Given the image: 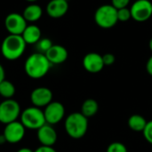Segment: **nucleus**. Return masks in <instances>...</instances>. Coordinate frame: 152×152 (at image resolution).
I'll list each match as a JSON object with an SVG mask.
<instances>
[{
    "label": "nucleus",
    "instance_id": "1",
    "mask_svg": "<svg viewBox=\"0 0 152 152\" xmlns=\"http://www.w3.org/2000/svg\"><path fill=\"white\" fill-rule=\"evenodd\" d=\"M52 64L44 53H34L30 54L24 63V70L28 77L33 79L44 77L50 70Z\"/></svg>",
    "mask_w": 152,
    "mask_h": 152
},
{
    "label": "nucleus",
    "instance_id": "2",
    "mask_svg": "<svg viewBox=\"0 0 152 152\" xmlns=\"http://www.w3.org/2000/svg\"><path fill=\"white\" fill-rule=\"evenodd\" d=\"M27 44L21 35H11L5 37L1 45V53L8 61L18 60L25 52Z\"/></svg>",
    "mask_w": 152,
    "mask_h": 152
},
{
    "label": "nucleus",
    "instance_id": "3",
    "mask_svg": "<svg viewBox=\"0 0 152 152\" xmlns=\"http://www.w3.org/2000/svg\"><path fill=\"white\" fill-rule=\"evenodd\" d=\"M65 131L72 139L83 138L88 129V118L81 112H74L69 114L64 123Z\"/></svg>",
    "mask_w": 152,
    "mask_h": 152
},
{
    "label": "nucleus",
    "instance_id": "4",
    "mask_svg": "<svg viewBox=\"0 0 152 152\" xmlns=\"http://www.w3.org/2000/svg\"><path fill=\"white\" fill-rule=\"evenodd\" d=\"M20 122L25 128L30 130H38L46 124L44 110L40 108L31 106L23 110L20 113Z\"/></svg>",
    "mask_w": 152,
    "mask_h": 152
},
{
    "label": "nucleus",
    "instance_id": "5",
    "mask_svg": "<svg viewBox=\"0 0 152 152\" xmlns=\"http://www.w3.org/2000/svg\"><path fill=\"white\" fill-rule=\"evenodd\" d=\"M94 21L102 28H113L118 20V9L112 4H102L97 8L94 12Z\"/></svg>",
    "mask_w": 152,
    "mask_h": 152
},
{
    "label": "nucleus",
    "instance_id": "6",
    "mask_svg": "<svg viewBox=\"0 0 152 152\" xmlns=\"http://www.w3.org/2000/svg\"><path fill=\"white\" fill-rule=\"evenodd\" d=\"M20 106L13 99H4L0 102V123L4 125L17 121L20 116Z\"/></svg>",
    "mask_w": 152,
    "mask_h": 152
},
{
    "label": "nucleus",
    "instance_id": "7",
    "mask_svg": "<svg viewBox=\"0 0 152 152\" xmlns=\"http://www.w3.org/2000/svg\"><path fill=\"white\" fill-rule=\"evenodd\" d=\"M132 19L137 22L147 21L152 16V3L150 0H137L131 8Z\"/></svg>",
    "mask_w": 152,
    "mask_h": 152
},
{
    "label": "nucleus",
    "instance_id": "8",
    "mask_svg": "<svg viewBox=\"0 0 152 152\" xmlns=\"http://www.w3.org/2000/svg\"><path fill=\"white\" fill-rule=\"evenodd\" d=\"M27 26V20L18 12H11L4 19V27L11 35H21Z\"/></svg>",
    "mask_w": 152,
    "mask_h": 152
},
{
    "label": "nucleus",
    "instance_id": "9",
    "mask_svg": "<svg viewBox=\"0 0 152 152\" xmlns=\"http://www.w3.org/2000/svg\"><path fill=\"white\" fill-rule=\"evenodd\" d=\"M44 115L46 124L51 126L61 122L65 116V108L60 102H52L44 110Z\"/></svg>",
    "mask_w": 152,
    "mask_h": 152
},
{
    "label": "nucleus",
    "instance_id": "10",
    "mask_svg": "<svg viewBox=\"0 0 152 152\" xmlns=\"http://www.w3.org/2000/svg\"><path fill=\"white\" fill-rule=\"evenodd\" d=\"M26 128L21 124L20 121H14L10 124L5 125L4 129V136L6 142L9 143H18L25 136Z\"/></svg>",
    "mask_w": 152,
    "mask_h": 152
},
{
    "label": "nucleus",
    "instance_id": "11",
    "mask_svg": "<svg viewBox=\"0 0 152 152\" xmlns=\"http://www.w3.org/2000/svg\"><path fill=\"white\" fill-rule=\"evenodd\" d=\"M30 102L35 107H46L53 102V92L45 86L37 87L30 94Z\"/></svg>",
    "mask_w": 152,
    "mask_h": 152
},
{
    "label": "nucleus",
    "instance_id": "12",
    "mask_svg": "<svg viewBox=\"0 0 152 152\" xmlns=\"http://www.w3.org/2000/svg\"><path fill=\"white\" fill-rule=\"evenodd\" d=\"M37 137L41 145L50 147H53L56 143L58 138L55 129L49 124H45L37 130Z\"/></svg>",
    "mask_w": 152,
    "mask_h": 152
},
{
    "label": "nucleus",
    "instance_id": "13",
    "mask_svg": "<svg viewBox=\"0 0 152 152\" xmlns=\"http://www.w3.org/2000/svg\"><path fill=\"white\" fill-rule=\"evenodd\" d=\"M83 66L87 72L98 73L104 68L102 56L97 53H89L83 59Z\"/></svg>",
    "mask_w": 152,
    "mask_h": 152
},
{
    "label": "nucleus",
    "instance_id": "14",
    "mask_svg": "<svg viewBox=\"0 0 152 152\" xmlns=\"http://www.w3.org/2000/svg\"><path fill=\"white\" fill-rule=\"evenodd\" d=\"M69 10V3L66 0H50L46 5V13L54 19L64 16Z\"/></svg>",
    "mask_w": 152,
    "mask_h": 152
},
{
    "label": "nucleus",
    "instance_id": "15",
    "mask_svg": "<svg viewBox=\"0 0 152 152\" xmlns=\"http://www.w3.org/2000/svg\"><path fill=\"white\" fill-rule=\"evenodd\" d=\"M50 63L53 64H61L68 59L67 49L60 45H53V46L45 53Z\"/></svg>",
    "mask_w": 152,
    "mask_h": 152
},
{
    "label": "nucleus",
    "instance_id": "16",
    "mask_svg": "<svg viewBox=\"0 0 152 152\" xmlns=\"http://www.w3.org/2000/svg\"><path fill=\"white\" fill-rule=\"evenodd\" d=\"M41 35L42 32L39 27L35 24H30L26 27L21 37L27 45H35L42 38Z\"/></svg>",
    "mask_w": 152,
    "mask_h": 152
},
{
    "label": "nucleus",
    "instance_id": "17",
    "mask_svg": "<svg viewBox=\"0 0 152 152\" xmlns=\"http://www.w3.org/2000/svg\"><path fill=\"white\" fill-rule=\"evenodd\" d=\"M43 14V10L40 5L36 4H31L28 5L23 11V17L27 20V22H36L37 21Z\"/></svg>",
    "mask_w": 152,
    "mask_h": 152
},
{
    "label": "nucleus",
    "instance_id": "18",
    "mask_svg": "<svg viewBox=\"0 0 152 152\" xmlns=\"http://www.w3.org/2000/svg\"><path fill=\"white\" fill-rule=\"evenodd\" d=\"M99 110L98 102L94 99L86 100L81 106V113L87 118L94 117Z\"/></svg>",
    "mask_w": 152,
    "mask_h": 152
},
{
    "label": "nucleus",
    "instance_id": "19",
    "mask_svg": "<svg viewBox=\"0 0 152 152\" xmlns=\"http://www.w3.org/2000/svg\"><path fill=\"white\" fill-rule=\"evenodd\" d=\"M147 120L141 115L134 114L128 118V126L134 132H142L147 125Z\"/></svg>",
    "mask_w": 152,
    "mask_h": 152
},
{
    "label": "nucleus",
    "instance_id": "20",
    "mask_svg": "<svg viewBox=\"0 0 152 152\" xmlns=\"http://www.w3.org/2000/svg\"><path fill=\"white\" fill-rule=\"evenodd\" d=\"M16 92L14 85L9 80H3L0 83V95L4 99H12Z\"/></svg>",
    "mask_w": 152,
    "mask_h": 152
},
{
    "label": "nucleus",
    "instance_id": "21",
    "mask_svg": "<svg viewBox=\"0 0 152 152\" xmlns=\"http://www.w3.org/2000/svg\"><path fill=\"white\" fill-rule=\"evenodd\" d=\"M36 45H37V48L38 53H41L44 54L53 46L52 41L49 38H45V37L41 38Z\"/></svg>",
    "mask_w": 152,
    "mask_h": 152
},
{
    "label": "nucleus",
    "instance_id": "22",
    "mask_svg": "<svg viewBox=\"0 0 152 152\" xmlns=\"http://www.w3.org/2000/svg\"><path fill=\"white\" fill-rule=\"evenodd\" d=\"M132 18L131 16V11L127 7L118 9V20L121 22L128 21Z\"/></svg>",
    "mask_w": 152,
    "mask_h": 152
},
{
    "label": "nucleus",
    "instance_id": "23",
    "mask_svg": "<svg viewBox=\"0 0 152 152\" xmlns=\"http://www.w3.org/2000/svg\"><path fill=\"white\" fill-rule=\"evenodd\" d=\"M106 152H127V149L122 142H115L108 146Z\"/></svg>",
    "mask_w": 152,
    "mask_h": 152
},
{
    "label": "nucleus",
    "instance_id": "24",
    "mask_svg": "<svg viewBox=\"0 0 152 152\" xmlns=\"http://www.w3.org/2000/svg\"><path fill=\"white\" fill-rule=\"evenodd\" d=\"M142 134H143L145 140L149 143L152 144V120L147 122V125H146L144 130L142 131Z\"/></svg>",
    "mask_w": 152,
    "mask_h": 152
},
{
    "label": "nucleus",
    "instance_id": "25",
    "mask_svg": "<svg viewBox=\"0 0 152 152\" xmlns=\"http://www.w3.org/2000/svg\"><path fill=\"white\" fill-rule=\"evenodd\" d=\"M131 0H111V4L116 9H121L127 7Z\"/></svg>",
    "mask_w": 152,
    "mask_h": 152
},
{
    "label": "nucleus",
    "instance_id": "26",
    "mask_svg": "<svg viewBox=\"0 0 152 152\" xmlns=\"http://www.w3.org/2000/svg\"><path fill=\"white\" fill-rule=\"evenodd\" d=\"M102 60L105 66H110L115 62L116 58L112 53H105L104 55H102Z\"/></svg>",
    "mask_w": 152,
    "mask_h": 152
},
{
    "label": "nucleus",
    "instance_id": "27",
    "mask_svg": "<svg viewBox=\"0 0 152 152\" xmlns=\"http://www.w3.org/2000/svg\"><path fill=\"white\" fill-rule=\"evenodd\" d=\"M34 152H57L53 147L50 146H43L41 145L40 147H38Z\"/></svg>",
    "mask_w": 152,
    "mask_h": 152
},
{
    "label": "nucleus",
    "instance_id": "28",
    "mask_svg": "<svg viewBox=\"0 0 152 152\" xmlns=\"http://www.w3.org/2000/svg\"><path fill=\"white\" fill-rule=\"evenodd\" d=\"M146 69H147V72L149 73V75L152 76V56L150 57V59L148 60V61L146 63Z\"/></svg>",
    "mask_w": 152,
    "mask_h": 152
},
{
    "label": "nucleus",
    "instance_id": "29",
    "mask_svg": "<svg viewBox=\"0 0 152 152\" xmlns=\"http://www.w3.org/2000/svg\"><path fill=\"white\" fill-rule=\"evenodd\" d=\"M4 77H5V71H4V67H3L2 64L0 63V83H1L3 80L5 79Z\"/></svg>",
    "mask_w": 152,
    "mask_h": 152
},
{
    "label": "nucleus",
    "instance_id": "30",
    "mask_svg": "<svg viewBox=\"0 0 152 152\" xmlns=\"http://www.w3.org/2000/svg\"><path fill=\"white\" fill-rule=\"evenodd\" d=\"M17 152H34V151H32L29 148H20V150H18Z\"/></svg>",
    "mask_w": 152,
    "mask_h": 152
},
{
    "label": "nucleus",
    "instance_id": "31",
    "mask_svg": "<svg viewBox=\"0 0 152 152\" xmlns=\"http://www.w3.org/2000/svg\"><path fill=\"white\" fill-rule=\"evenodd\" d=\"M5 142H6V140L4 136V134H0V145H3Z\"/></svg>",
    "mask_w": 152,
    "mask_h": 152
},
{
    "label": "nucleus",
    "instance_id": "32",
    "mask_svg": "<svg viewBox=\"0 0 152 152\" xmlns=\"http://www.w3.org/2000/svg\"><path fill=\"white\" fill-rule=\"evenodd\" d=\"M149 47H150L151 51L152 52V38L150 40V42H149Z\"/></svg>",
    "mask_w": 152,
    "mask_h": 152
},
{
    "label": "nucleus",
    "instance_id": "33",
    "mask_svg": "<svg viewBox=\"0 0 152 152\" xmlns=\"http://www.w3.org/2000/svg\"><path fill=\"white\" fill-rule=\"evenodd\" d=\"M26 1L30 2V3H34V2H36V1H37V0H26Z\"/></svg>",
    "mask_w": 152,
    "mask_h": 152
},
{
    "label": "nucleus",
    "instance_id": "34",
    "mask_svg": "<svg viewBox=\"0 0 152 152\" xmlns=\"http://www.w3.org/2000/svg\"><path fill=\"white\" fill-rule=\"evenodd\" d=\"M66 1H68V0H66Z\"/></svg>",
    "mask_w": 152,
    "mask_h": 152
}]
</instances>
